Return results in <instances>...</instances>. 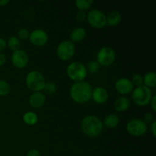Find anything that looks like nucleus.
<instances>
[{
    "label": "nucleus",
    "instance_id": "f257e3e1",
    "mask_svg": "<svg viewBox=\"0 0 156 156\" xmlns=\"http://www.w3.org/2000/svg\"><path fill=\"white\" fill-rule=\"evenodd\" d=\"M92 88L86 82H75L70 88V96L78 104L87 103L91 98Z\"/></svg>",
    "mask_w": 156,
    "mask_h": 156
},
{
    "label": "nucleus",
    "instance_id": "f03ea898",
    "mask_svg": "<svg viewBox=\"0 0 156 156\" xmlns=\"http://www.w3.org/2000/svg\"><path fill=\"white\" fill-rule=\"evenodd\" d=\"M103 123L98 117L87 115L81 121V129L85 135L89 137H97L103 130Z\"/></svg>",
    "mask_w": 156,
    "mask_h": 156
},
{
    "label": "nucleus",
    "instance_id": "7ed1b4c3",
    "mask_svg": "<svg viewBox=\"0 0 156 156\" xmlns=\"http://www.w3.org/2000/svg\"><path fill=\"white\" fill-rule=\"evenodd\" d=\"M25 83L29 89L36 92L44 89L46 80L42 73L37 70H32L26 76Z\"/></svg>",
    "mask_w": 156,
    "mask_h": 156
},
{
    "label": "nucleus",
    "instance_id": "20e7f679",
    "mask_svg": "<svg viewBox=\"0 0 156 156\" xmlns=\"http://www.w3.org/2000/svg\"><path fill=\"white\" fill-rule=\"evenodd\" d=\"M152 96L153 94L151 88L144 85L136 87L132 91V100L138 106L143 107L149 105Z\"/></svg>",
    "mask_w": 156,
    "mask_h": 156
},
{
    "label": "nucleus",
    "instance_id": "39448f33",
    "mask_svg": "<svg viewBox=\"0 0 156 156\" xmlns=\"http://www.w3.org/2000/svg\"><path fill=\"white\" fill-rule=\"evenodd\" d=\"M66 73L69 78L76 82L84 81L88 74L86 66L80 62H73L69 64Z\"/></svg>",
    "mask_w": 156,
    "mask_h": 156
},
{
    "label": "nucleus",
    "instance_id": "423d86ee",
    "mask_svg": "<svg viewBox=\"0 0 156 156\" xmlns=\"http://www.w3.org/2000/svg\"><path fill=\"white\" fill-rule=\"evenodd\" d=\"M76 52V46L71 41H63L58 45L56 54L58 57L63 61H67L73 57Z\"/></svg>",
    "mask_w": 156,
    "mask_h": 156
},
{
    "label": "nucleus",
    "instance_id": "0eeeda50",
    "mask_svg": "<svg viewBox=\"0 0 156 156\" xmlns=\"http://www.w3.org/2000/svg\"><path fill=\"white\" fill-rule=\"evenodd\" d=\"M86 19L91 27L102 28L107 24V17L104 12L98 9H92L87 13Z\"/></svg>",
    "mask_w": 156,
    "mask_h": 156
},
{
    "label": "nucleus",
    "instance_id": "6e6552de",
    "mask_svg": "<svg viewBox=\"0 0 156 156\" xmlns=\"http://www.w3.org/2000/svg\"><path fill=\"white\" fill-rule=\"evenodd\" d=\"M126 130L133 136H143L147 133V124L140 119H133L126 124Z\"/></svg>",
    "mask_w": 156,
    "mask_h": 156
},
{
    "label": "nucleus",
    "instance_id": "1a4fd4ad",
    "mask_svg": "<svg viewBox=\"0 0 156 156\" xmlns=\"http://www.w3.org/2000/svg\"><path fill=\"white\" fill-rule=\"evenodd\" d=\"M116 59V53L113 48L110 47H104L97 54V62L99 65L108 66L112 65Z\"/></svg>",
    "mask_w": 156,
    "mask_h": 156
},
{
    "label": "nucleus",
    "instance_id": "9d476101",
    "mask_svg": "<svg viewBox=\"0 0 156 156\" xmlns=\"http://www.w3.org/2000/svg\"><path fill=\"white\" fill-rule=\"evenodd\" d=\"M48 34L44 30L41 28L35 29L30 33L29 40L33 45L36 47L44 46L48 41Z\"/></svg>",
    "mask_w": 156,
    "mask_h": 156
},
{
    "label": "nucleus",
    "instance_id": "9b49d317",
    "mask_svg": "<svg viewBox=\"0 0 156 156\" xmlns=\"http://www.w3.org/2000/svg\"><path fill=\"white\" fill-rule=\"evenodd\" d=\"M29 62L27 53L24 50H18L13 52L12 55V62L15 67L18 69H23L27 66Z\"/></svg>",
    "mask_w": 156,
    "mask_h": 156
},
{
    "label": "nucleus",
    "instance_id": "f8f14e48",
    "mask_svg": "<svg viewBox=\"0 0 156 156\" xmlns=\"http://www.w3.org/2000/svg\"><path fill=\"white\" fill-rule=\"evenodd\" d=\"M133 87L131 80L127 78H120L115 83L116 90L121 94H128L131 93L133 90Z\"/></svg>",
    "mask_w": 156,
    "mask_h": 156
},
{
    "label": "nucleus",
    "instance_id": "ddd939ff",
    "mask_svg": "<svg viewBox=\"0 0 156 156\" xmlns=\"http://www.w3.org/2000/svg\"><path fill=\"white\" fill-rule=\"evenodd\" d=\"M108 97H109V94H108V91L106 88L103 87H97L94 90H92L91 98L98 105L105 104L108 100Z\"/></svg>",
    "mask_w": 156,
    "mask_h": 156
},
{
    "label": "nucleus",
    "instance_id": "4468645a",
    "mask_svg": "<svg viewBox=\"0 0 156 156\" xmlns=\"http://www.w3.org/2000/svg\"><path fill=\"white\" fill-rule=\"evenodd\" d=\"M46 102V96L41 91L33 92L29 98V104L33 108H41Z\"/></svg>",
    "mask_w": 156,
    "mask_h": 156
},
{
    "label": "nucleus",
    "instance_id": "2eb2a0df",
    "mask_svg": "<svg viewBox=\"0 0 156 156\" xmlns=\"http://www.w3.org/2000/svg\"><path fill=\"white\" fill-rule=\"evenodd\" d=\"M86 37V30L84 27H77L72 30L70 39L73 43H79L83 41Z\"/></svg>",
    "mask_w": 156,
    "mask_h": 156
},
{
    "label": "nucleus",
    "instance_id": "dca6fc26",
    "mask_svg": "<svg viewBox=\"0 0 156 156\" xmlns=\"http://www.w3.org/2000/svg\"><path fill=\"white\" fill-rule=\"evenodd\" d=\"M130 105V101L127 98L122 96L116 99L114 102V108L117 112H124L127 111Z\"/></svg>",
    "mask_w": 156,
    "mask_h": 156
},
{
    "label": "nucleus",
    "instance_id": "f3484780",
    "mask_svg": "<svg viewBox=\"0 0 156 156\" xmlns=\"http://www.w3.org/2000/svg\"><path fill=\"white\" fill-rule=\"evenodd\" d=\"M119 122H120V120H119L118 116L114 114H110L105 117L102 123H103V126L105 125L106 127L114 129L118 126Z\"/></svg>",
    "mask_w": 156,
    "mask_h": 156
},
{
    "label": "nucleus",
    "instance_id": "a211bd4d",
    "mask_svg": "<svg viewBox=\"0 0 156 156\" xmlns=\"http://www.w3.org/2000/svg\"><path fill=\"white\" fill-rule=\"evenodd\" d=\"M107 17V24L111 27H115L118 25L122 20L121 14L117 11H113L108 15Z\"/></svg>",
    "mask_w": 156,
    "mask_h": 156
},
{
    "label": "nucleus",
    "instance_id": "6ab92c4d",
    "mask_svg": "<svg viewBox=\"0 0 156 156\" xmlns=\"http://www.w3.org/2000/svg\"><path fill=\"white\" fill-rule=\"evenodd\" d=\"M143 85L148 88H155L156 85V75L155 72H149L143 77Z\"/></svg>",
    "mask_w": 156,
    "mask_h": 156
},
{
    "label": "nucleus",
    "instance_id": "aec40b11",
    "mask_svg": "<svg viewBox=\"0 0 156 156\" xmlns=\"http://www.w3.org/2000/svg\"><path fill=\"white\" fill-rule=\"evenodd\" d=\"M23 121L28 126H34L37 123L38 117L36 113L28 111V112H26L23 116Z\"/></svg>",
    "mask_w": 156,
    "mask_h": 156
},
{
    "label": "nucleus",
    "instance_id": "412c9836",
    "mask_svg": "<svg viewBox=\"0 0 156 156\" xmlns=\"http://www.w3.org/2000/svg\"><path fill=\"white\" fill-rule=\"evenodd\" d=\"M6 43H7L8 47L13 52L20 50V47H21V42H20L19 39H18L17 37H10L8 39V41H6Z\"/></svg>",
    "mask_w": 156,
    "mask_h": 156
},
{
    "label": "nucleus",
    "instance_id": "4be33fe9",
    "mask_svg": "<svg viewBox=\"0 0 156 156\" xmlns=\"http://www.w3.org/2000/svg\"><path fill=\"white\" fill-rule=\"evenodd\" d=\"M93 3H94L93 0H77L76 1V5L79 11L85 12L92 5Z\"/></svg>",
    "mask_w": 156,
    "mask_h": 156
},
{
    "label": "nucleus",
    "instance_id": "5701e85b",
    "mask_svg": "<svg viewBox=\"0 0 156 156\" xmlns=\"http://www.w3.org/2000/svg\"><path fill=\"white\" fill-rule=\"evenodd\" d=\"M9 84L3 79H0V96H6L10 93Z\"/></svg>",
    "mask_w": 156,
    "mask_h": 156
},
{
    "label": "nucleus",
    "instance_id": "b1692460",
    "mask_svg": "<svg viewBox=\"0 0 156 156\" xmlns=\"http://www.w3.org/2000/svg\"><path fill=\"white\" fill-rule=\"evenodd\" d=\"M44 90L47 94H53L57 90V86L56 84L53 82H46L45 85L44 87Z\"/></svg>",
    "mask_w": 156,
    "mask_h": 156
},
{
    "label": "nucleus",
    "instance_id": "393cba45",
    "mask_svg": "<svg viewBox=\"0 0 156 156\" xmlns=\"http://www.w3.org/2000/svg\"><path fill=\"white\" fill-rule=\"evenodd\" d=\"M99 68H100V65H99V63L97 62V61H94V60H92L90 62H88V66H87L86 67L87 71L92 73V74H94V73H97L98 72Z\"/></svg>",
    "mask_w": 156,
    "mask_h": 156
},
{
    "label": "nucleus",
    "instance_id": "a878e982",
    "mask_svg": "<svg viewBox=\"0 0 156 156\" xmlns=\"http://www.w3.org/2000/svg\"><path fill=\"white\" fill-rule=\"evenodd\" d=\"M133 86H141L143 85V77L140 74H135L132 76V79H131Z\"/></svg>",
    "mask_w": 156,
    "mask_h": 156
},
{
    "label": "nucleus",
    "instance_id": "bb28decb",
    "mask_svg": "<svg viewBox=\"0 0 156 156\" xmlns=\"http://www.w3.org/2000/svg\"><path fill=\"white\" fill-rule=\"evenodd\" d=\"M30 36V31L27 28H21L18 31V39L21 40H27Z\"/></svg>",
    "mask_w": 156,
    "mask_h": 156
},
{
    "label": "nucleus",
    "instance_id": "cd10ccee",
    "mask_svg": "<svg viewBox=\"0 0 156 156\" xmlns=\"http://www.w3.org/2000/svg\"><path fill=\"white\" fill-rule=\"evenodd\" d=\"M143 121L148 124V123H152V122L155 121V117H154V115L152 114V113H146L144 115V117H143Z\"/></svg>",
    "mask_w": 156,
    "mask_h": 156
},
{
    "label": "nucleus",
    "instance_id": "c85d7f7f",
    "mask_svg": "<svg viewBox=\"0 0 156 156\" xmlns=\"http://www.w3.org/2000/svg\"><path fill=\"white\" fill-rule=\"evenodd\" d=\"M87 17V13L84 11H79L76 14V18H77L78 21H82L86 19Z\"/></svg>",
    "mask_w": 156,
    "mask_h": 156
},
{
    "label": "nucleus",
    "instance_id": "c756f323",
    "mask_svg": "<svg viewBox=\"0 0 156 156\" xmlns=\"http://www.w3.org/2000/svg\"><path fill=\"white\" fill-rule=\"evenodd\" d=\"M27 156H41V153L38 149H32L27 152Z\"/></svg>",
    "mask_w": 156,
    "mask_h": 156
},
{
    "label": "nucleus",
    "instance_id": "7c9ffc66",
    "mask_svg": "<svg viewBox=\"0 0 156 156\" xmlns=\"http://www.w3.org/2000/svg\"><path fill=\"white\" fill-rule=\"evenodd\" d=\"M6 47H7L6 41L5 39H3V38L0 37V53H1V51H2L3 50H5Z\"/></svg>",
    "mask_w": 156,
    "mask_h": 156
},
{
    "label": "nucleus",
    "instance_id": "2f4dec72",
    "mask_svg": "<svg viewBox=\"0 0 156 156\" xmlns=\"http://www.w3.org/2000/svg\"><path fill=\"white\" fill-rule=\"evenodd\" d=\"M149 104L151 105V107H152V109L153 110V111H156V95L152 96Z\"/></svg>",
    "mask_w": 156,
    "mask_h": 156
},
{
    "label": "nucleus",
    "instance_id": "473e14b6",
    "mask_svg": "<svg viewBox=\"0 0 156 156\" xmlns=\"http://www.w3.org/2000/svg\"><path fill=\"white\" fill-rule=\"evenodd\" d=\"M6 60H7V58L5 55L2 53H0V66L4 65L6 62Z\"/></svg>",
    "mask_w": 156,
    "mask_h": 156
},
{
    "label": "nucleus",
    "instance_id": "72a5a7b5",
    "mask_svg": "<svg viewBox=\"0 0 156 156\" xmlns=\"http://www.w3.org/2000/svg\"><path fill=\"white\" fill-rule=\"evenodd\" d=\"M151 130H152V133L154 137L156 136V121L152 122L151 123Z\"/></svg>",
    "mask_w": 156,
    "mask_h": 156
},
{
    "label": "nucleus",
    "instance_id": "f704fd0d",
    "mask_svg": "<svg viewBox=\"0 0 156 156\" xmlns=\"http://www.w3.org/2000/svg\"><path fill=\"white\" fill-rule=\"evenodd\" d=\"M9 3V0H0V6H5Z\"/></svg>",
    "mask_w": 156,
    "mask_h": 156
}]
</instances>
